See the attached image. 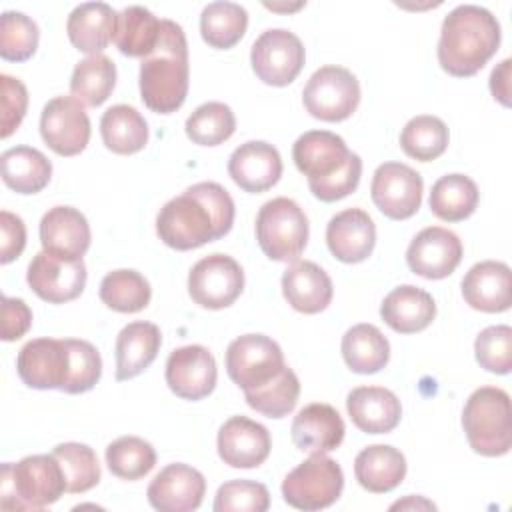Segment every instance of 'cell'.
I'll use <instances>...</instances> for the list:
<instances>
[{
	"mask_svg": "<svg viewBox=\"0 0 512 512\" xmlns=\"http://www.w3.org/2000/svg\"><path fill=\"white\" fill-rule=\"evenodd\" d=\"M360 176H362V160L356 152H352L348 162L338 172H334L332 176H328L324 180L308 182V188L318 200L336 202V200L346 198L348 194H352L358 188Z\"/></svg>",
	"mask_w": 512,
	"mask_h": 512,
	"instance_id": "681fc988",
	"label": "cell"
},
{
	"mask_svg": "<svg viewBox=\"0 0 512 512\" xmlns=\"http://www.w3.org/2000/svg\"><path fill=\"white\" fill-rule=\"evenodd\" d=\"M162 344L160 328L136 320L126 324L116 338V380H130L142 374L158 356Z\"/></svg>",
	"mask_w": 512,
	"mask_h": 512,
	"instance_id": "f546056e",
	"label": "cell"
},
{
	"mask_svg": "<svg viewBox=\"0 0 512 512\" xmlns=\"http://www.w3.org/2000/svg\"><path fill=\"white\" fill-rule=\"evenodd\" d=\"M290 432L298 450L310 454H326L342 444L346 426L334 406L314 402L304 406L294 416Z\"/></svg>",
	"mask_w": 512,
	"mask_h": 512,
	"instance_id": "d4e9b609",
	"label": "cell"
},
{
	"mask_svg": "<svg viewBox=\"0 0 512 512\" xmlns=\"http://www.w3.org/2000/svg\"><path fill=\"white\" fill-rule=\"evenodd\" d=\"M248 28V12L244 6L228 0L210 2L200 14V34L212 48L226 50L240 42Z\"/></svg>",
	"mask_w": 512,
	"mask_h": 512,
	"instance_id": "8d00e7d4",
	"label": "cell"
},
{
	"mask_svg": "<svg viewBox=\"0 0 512 512\" xmlns=\"http://www.w3.org/2000/svg\"><path fill=\"white\" fill-rule=\"evenodd\" d=\"M40 40L38 24L24 12L6 10L0 18V56L10 62L28 60Z\"/></svg>",
	"mask_w": 512,
	"mask_h": 512,
	"instance_id": "f6af8a7d",
	"label": "cell"
},
{
	"mask_svg": "<svg viewBox=\"0 0 512 512\" xmlns=\"http://www.w3.org/2000/svg\"><path fill=\"white\" fill-rule=\"evenodd\" d=\"M118 12L106 2L78 4L66 22V32L72 46L84 54H102L114 40Z\"/></svg>",
	"mask_w": 512,
	"mask_h": 512,
	"instance_id": "83f0119b",
	"label": "cell"
},
{
	"mask_svg": "<svg viewBox=\"0 0 512 512\" xmlns=\"http://www.w3.org/2000/svg\"><path fill=\"white\" fill-rule=\"evenodd\" d=\"M206 480L196 468L176 462L162 468L148 484L146 496L160 512H192L202 504Z\"/></svg>",
	"mask_w": 512,
	"mask_h": 512,
	"instance_id": "ac0fdd59",
	"label": "cell"
},
{
	"mask_svg": "<svg viewBox=\"0 0 512 512\" xmlns=\"http://www.w3.org/2000/svg\"><path fill=\"white\" fill-rule=\"evenodd\" d=\"M282 294L302 314H318L332 302L330 276L310 260H296L282 274Z\"/></svg>",
	"mask_w": 512,
	"mask_h": 512,
	"instance_id": "4316f807",
	"label": "cell"
},
{
	"mask_svg": "<svg viewBox=\"0 0 512 512\" xmlns=\"http://www.w3.org/2000/svg\"><path fill=\"white\" fill-rule=\"evenodd\" d=\"M152 288L148 280L130 268L108 272L100 282V300L122 314H134L148 306Z\"/></svg>",
	"mask_w": 512,
	"mask_h": 512,
	"instance_id": "f35d334b",
	"label": "cell"
},
{
	"mask_svg": "<svg viewBox=\"0 0 512 512\" xmlns=\"http://www.w3.org/2000/svg\"><path fill=\"white\" fill-rule=\"evenodd\" d=\"M116 86V66L106 54H94L74 66L70 94L84 106H100Z\"/></svg>",
	"mask_w": 512,
	"mask_h": 512,
	"instance_id": "74e56055",
	"label": "cell"
},
{
	"mask_svg": "<svg viewBox=\"0 0 512 512\" xmlns=\"http://www.w3.org/2000/svg\"><path fill=\"white\" fill-rule=\"evenodd\" d=\"M2 88V120H0V136L8 138L24 120L28 108V90L26 86L8 74L0 76Z\"/></svg>",
	"mask_w": 512,
	"mask_h": 512,
	"instance_id": "f907efd6",
	"label": "cell"
},
{
	"mask_svg": "<svg viewBox=\"0 0 512 512\" xmlns=\"http://www.w3.org/2000/svg\"><path fill=\"white\" fill-rule=\"evenodd\" d=\"M256 240L270 260L296 262L308 242L304 210L284 196L264 202L256 216Z\"/></svg>",
	"mask_w": 512,
	"mask_h": 512,
	"instance_id": "8992f818",
	"label": "cell"
},
{
	"mask_svg": "<svg viewBox=\"0 0 512 512\" xmlns=\"http://www.w3.org/2000/svg\"><path fill=\"white\" fill-rule=\"evenodd\" d=\"M188 42L180 24L162 20L156 50L140 62L142 102L158 114L176 112L188 94Z\"/></svg>",
	"mask_w": 512,
	"mask_h": 512,
	"instance_id": "3957f363",
	"label": "cell"
},
{
	"mask_svg": "<svg viewBox=\"0 0 512 512\" xmlns=\"http://www.w3.org/2000/svg\"><path fill=\"white\" fill-rule=\"evenodd\" d=\"M498 46L500 24L496 16L482 6L460 4L442 22L438 62L450 76H474L496 54Z\"/></svg>",
	"mask_w": 512,
	"mask_h": 512,
	"instance_id": "7a4b0ae2",
	"label": "cell"
},
{
	"mask_svg": "<svg viewBox=\"0 0 512 512\" xmlns=\"http://www.w3.org/2000/svg\"><path fill=\"white\" fill-rule=\"evenodd\" d=\"M90 224L72 206H54L40 220L42 250L60 260H82L90 248Z\"/></svg>",
	"mask_w": 512,
	"mask_h": 512,
	"instance_id": "ffe728a7",
	"label": "cell"
},
{
	"mask_svg": "<svg viewBox=\"0 0 512 512\" xmlns=\"http://www.w3.org/2000/svg\"><path fill=\"white\" fill-rule=\"evenodd\" d=\"M354 476L368 492H390L406 476V458L398 448L388 444L366 446L354 460Z\"/></svg>",
	"mask_w": 512,
	"mask_h": 512,
	"instance_id": "4dcf8cb0",
	"label": "cell"
},
{
	"mask_svg": "<svg viewBox=\"0 0 512 512\" xmlns=\"http://www.w3.org/2000/svg\"><path fill=\"white\" fill-rule=\"evenodd\" d=\"M342 358L356 374H376L390 360V342L374 324H356L342 336Z\"/></svg>",
	"mask_w": 512,
	"mask_h": 512,
	"instance_id": "d6a6232c",
	"label": "cell"
},
{
	"mask_svg": "<svg viewBox=\"0 0 512 512\" xmlns=\"http://www.w3.org/2000/svg\"><path fill=\"white\" fill-rule=\"evenodd\" d=\"M476 362L492 374H508L512 368V328L496 324L484 328L474 342Z\"/></svg>",
	"mask_w": 512,
	"mask_h": 512,
	"instance_id": "bcb514c9",
	"label": "cell"
},
{
	"mask_svg": "<svg viewBox=\"0 0 512 512\" xmlns=\"http://www.w3.org/2000/svg\"><path fill=\"white\" fill-rule=\"evenodd\" d=\"M462 296L466 304L480 312H506L512 304L510 266L498 260L474 264L462 278Z\"/></svg>",
	"mask_w": 512,
	"mask_h": 512,
	"instance_id": "cb8c5ba5",
	"label": "cell"
},
{
	"mask_svg": "<svg viewBox=\"0 0 512 512\" xmlns=\"http://www.w3.org/2000/svg\"><path fill=\"white\" fill-rule=\"evenodd\" d=\"M298 396H300V382L294 370L288 368V364L268 384L256 390L244 392L246 404L268 418H284L286 414H290L298 402Z\"/></svg>",
	"mask_w": 512,
	"mask_h": 512,
	"instance_id": "b9f144b4",
	"label": "cell"
},
{
	"mask_svg": "<svg viewBox=\"0 0 512 512\" xmlns=\"http://www.w3.org/2000/svg\"><path fill=\"white\" fill-rule=\"evenodd\" d=\"M70 348L66 338H34L16 358L20 380L36 390H62L70 380Z\"/></svg>",
	"mask_w": 512,
	"mask_h": 512,
	"instance_id": "4fadbf2b",
	"label": "cell"
},
{
	"mask_svg": "<svg viewBox=\"0 0 512 512\" xmlns=\"http://www.w3.org/2000/svg\"><path fill=\"white\" fill-rule=\"evenodd\" d=\"M344 488V474L336 460L326 454H312L298 464L282 482L284 500L304 512H314L332 506Z\"/></svg>",
	"mask_w": 512,
	"mask_h": 512,
	"instance_id": "52a82bcc",
	"label": "cell"
},
{
	"mask_svg": "<svg viewBox=\"0 0 512 512\" xmlns=\"http://www.w3.org/2000/svg\"><path fill=\"white\" fill-rule=\"evenodd\" d=\"M350 154L344 138L328 130H308L292 146L294 164L308 182L332 176L348 162Z\"/></svg>",
	"mask_w": 512,
	"mask_h": 512,
	"instance_id": "603a6c76",
	"label": "cell"
},
{
	"mask_svg": "<svg viewBox=\"0 0 512 512\" xmlns=\"http://www.w3.org/2000/svg\"><path fill=\"white\" fill-rule=\"evenodd\" d=\"M448 126L438 116L420 114L406 122L400 132L402 150L420 162H430L442 156L448 148Z\"/></svg>",
	"mask_w": 512,
	"mask_h": 512,
	"instance_id": "ab89813d",
	"label": "cell"
},
{
	"mask_svg": "<svg viewBox=\"0 0 512 512\" xmlns=\"http://www.w3.org/2000/svg\"><path fill=\"white\" fill-rule=\"evenodd\" d=\"M244 290V270L228 254H210L198 260L188 274L190 298L208 310H222Z\"/></svg>",
	"mask_w": 512,
	"mask_h": 512,
	"instance_id": "30bf717a",
	"label": "cell"
},
{
	"mask_svg": "<svg viewBox=\"0 0 512 512\" xmlns=\"http://www.w3.org/2000/svg\"><path fill=\"white\" fill-rule=\"evenodd\" d=\"M382 320L398 334H414L428 328L436 316L434 298L412 284L394 288L380 304Z\"/></svg>",
	"mask_w": 512,
	"mask_h": 512,
	"instance_id": "f1b7e54d",
	"label": "cell"
},
{
	"mask_svg": "<svg viewBox=\"0 0 512 512\" xmlns=\"http://www.w3.org/2000/svg\"><path fill=\"white\" fill-rule=\"evenodd\" d=\"M478 186L464 174H446L430 190V210L446 222H460L474 214L478 206Z\"/></svg>",
	"mask_w": 512,
	"mask_h": 512,
	"instance_id": "d590c367",
	"label": "cell"
},
{
	"mask_svg": "<svg viewBox=\"0 0 512 512\" xmlns=\"http://www.w3.org/2000/svg\"><path fill=\"white\" fill-rule=\"evenodd\" d=\"M228 174L244 192L260 194L282 176L280 152L262 140L244 142L230 154Z\"/></svg>",
	"mask_w": 512,
	"mask_h": 512,
	"instance_id": "44dd1931",
	"label": "cell"
},
{
	"mask_svg": "<svg viewBox=\"0 0 512 512\" xmlns=\"http://www.w3.org/2000/svg\"><path fill=\"white\" fill-rule=\"evenodd\" d=\"M266 8H270V10H298V8H302L304 4L302 2H298V4H294V6H278V4H264Z\"/></svg>",
	"mask_w": 512,
	"mask_h": 512,
	"instance_id": "9f6ffc18",
	"label": "cell"
},
{
	"mask_svg": "<svg viewBox=\"0 0 512 512\" xmlns=\"http://www.w3.org/2000/svg\"><path fill=\"white\" fill-rule=\"evenodd\" d=\"M390 508H392V510H396V508H428V510H434L436 506H434L432 502L424 500V498H414V496H410V498H406V500L394 502Z\"/></svg>",
	"mask_w": 512,
	"mask_h": 512,
	"instance_id": "11a10c76",
	"label": "cell"
},
{
	"mask_svg": "<svg viewBox=\"0 0 512 512\" xmlns=\"http://www.w3.org/2000/svg\"><path fill=\"white\" fill-rule=\"evenodd\" d=\"M70 348V380L64 388L66 394H82L92 390L102 376L100 352L86 340L66 338Z\"/></svg>",
	"mask_w": 512,
	"mask_h": 512,
	"instance_id": "c3c4849f",
	"label": "cell"
},
{
	"mask_svg": "<svg viewBox=\"0 0 512 512\" xmlns=\"http://www.w3.org/2000/svg\"><path fill=\"white\" fill-rule=\"evenodd\" d=\"M2 508L14 498L10 510H40L60 500L66 478L54 454H34L20 462L2 464Z\"/></svg>",
	"mask_w": 512,
	"mask_h": 512,
	"instance_id": "5b68a950",
	"label": "cell"
},
{
	"mask_svg": "<svg viewBox=\"0 0 512 512\" xmlns=\"http://www.w3.org/2000/svg\"><path fill=\"white\" fill-rule=\"evenodd\" d=\"M106 464L122 480H140L154 468L156 452L144 438L120 436L108 444Z\"/></svg>",
	"mask_w": 512,
	"mask_h": 512,
	"instance_id": "7bdbcfd3",
	"label": "cell"
},
{
	"mask_svg": "<svg viewBox=\"0 0 512 512\" xmlns=\"http://www.w3.org/2000/svg\"><path fill=\"white\" fill-rule=\"evenodd\" d=\"M32 326V310L22 298L2 296V340L22 338Z\"/></svg>",
	"mask_w": 512,
	"mask_h": 512,
	"instance_id": "816d5d0a",
	"label": "cell"
},
{
	"mask_svg": "<svg viewBox=\"0 0 512 512\" xmlns=\"http://www.w3.org/2000/svg\"><path fill=\"white\" fill-rule=\"evenodd\" d=\"M40 136L60 156L80 154L90 140V118L74 96H56L42 108Z\"/></svg>",
	"mask_w": 512,
	"mask_h": 512,
	"instance_id": "5bb4252c",
	"label": "cell"
},
{
	"mask_svg": "<svg viewBox=\"0 0 512 512\" xmlns=\"http://www.w3.org/2000/svg\"><path fill=\"white\" fill-rule=\"evenodd\" d=\"M346 410L354 426L366 434H388L402 418L398 396L382 386H358L346 398Z\"/></svg>",
	"mask_w": 512,
	"mask_h": 512,
	"instance_id": "484cf974",
	"label": "cell"
},
{
	"mask_svg": "<svg viewBox=\"0 0 512 512\" xmlns=\"http://www.w3.org/2000/svg\"><path fill=\"white\" fill-rule=\"evenodd\" d=\"M422 190V176L402 162L380 164L370 184L372 202L392 220H406L414 216L422 204Z\"/></svg>",
	"mask_w": 512,
	"mask_h": 512,
	"instance_id": "7c38bea8",
	"label": "cell"
},
{
	"mask_svg": "<svg viewBox=\"0 0 512 512\" xmlns=\"http://www.w3.org/2000/svg\"><path fill=\"white\" fill-rule=\"evenodd\" d=\"M216 446L224 464L232 468H256L268 458L272 438L260 422L246 416H232L220 426Z\"/></svg>",
	"mask_w": 512,
	"mask_h": 512,
	"instance_id": "d6986e66",
	"label": "cell"
},
{
	"mask_svg": "<svg viewBox=\"0 0 512 512\" xmlns=\"http://www.w3.org/2000/svg\"><path fill=\"white\" fill-rule=\"evenodd\" d=\"M462 428L474 452L494 458L512 448L510 396L498 386L476 388L462 410Z\"/></svg>",
	"mask_w": 512,
	"mask_h": 512,
	"instance_id": "277c9868",
	"label": "cell"
},
{
	"mask_svg": "<svg viewBox=\"0 0 512 512\" xmlns=\"http://www.w3.org/2000/svg\"><path fill=\"white\" fill-rule=\"evenodd\" d=\"M2 180L18 194H36L48 186L52 176L50 160L32 146H14L0 156Z\"/></svg>",
	"mask_w": 512,
	"mask_h": 512,
	"instance_id": "1f68e13d",
	"label": "cell"
},
{
	"mask_svg": "<svg viewBox=\"0 0 512 512\" xmlns=\"http://www.w3.org/2000/svg\"><path fill=\"white\" fill-rule=\"evenodd\" d=\"M86 276L88 274L82 260L68 262L42 250L28 264L26 282L44 302L64 304L82 294Z\"/></svg>",
	"mask_w": 512,
	"mask_h": 512,
	"instance_id": "2e32d148",
	"label": "cell"
},
{
	"mask_svg": "<svg viewBox=\"0 0 512 512\" xmlns=\"http://www.w3.org/2000/svg\"><path fill=\"white\" fill-rule=\"evenodd\" d=\"M284 366L282 348L264 334L238 336L226 348V372L242 392L268 384Z\"/></svg>",
	"mask_w": 512,
	"mask_h": 512,
	"instance_id": "9c48e42d",
	"label": "cell"
},
{
	"mask_svg": "<svg viewBox=\"0 0 512 512\" xmlns=\"http://www.w3.org/2000/svg\"><path fill=\"white\" fill-rule=\"evenodd\" d=\"M268 506V488L254 480H228L214 498L216 512H266Z\"/></svg>",
	"mask_w": 512,
	"mask_h": 512,
	"instance_id": "7dc6e473",
	"label": "cell"
},
{
	"mask_svg": "<svg viewBox=\"0 0 512 512\" xmlns=\"http://www.w3.org/2000/svg\"><path fill=\"white\" fill-rule=\"evenodd\" d=\"M52 454L62 466L66 478V492L82 494L92 490L100 482V464L96 452L88 444L64 442L58 444Z\"/></svg>",
	"mask_w": 512,
	"mask_h": 512,
	"instance_id": "ee69618b",
	"label": "cell"
},
{
	"mask_svg": "<svg viewBox=\"0 0 512 512\" xmlns=\"http://www.w3.org/2000/svg\"><path fill=\"white\" fill-rule=\"evenodd\" d=\"M216 378V360L206 346H180L172 350L166 360V384L178 398H206L214 390Z\"/></svg>",
	"mask_w": 512,
	"mask_h": 512,
	"instance_id": "e0dca14e",
	"label": "cell"
},
{
	"mask_svg": "<svg viewBox=\"0 0 512 512\" xmlns=\"http://www.w3.org/2000/svg\"><path fill=\"white\" fill-rule=\"evenodd\" d=\"M462 254V240L452 230L428 226L412 238L406 250V262L414 274L428 280H440L458 268Z\"/></svg>",
	"mask_w": 512,
	"mask_h": 512,
	"instance_id": "9a60e30c",
	"label": "cell"
},
{
	"mask_svg": "<svg viewBox=\"0 0 512 512\" xmlns=\"http://www.w3.org/2000/svg\"><path fill=\"white\" fill-rule=\"evenodd\" d=\"M234 200L216 182H198L168 200L156 216V234L174 250H194L230 232Z\"/></svg>",
	"mask_w": 512,
	"mask_h": 512,
	"instance_id": "6da1fadb",
	"label": "cell"
},
{
	"mask_svg": "<svg viewBox=\"0 0 512 512\" xmlns=\"http://www.w3.org/2000/svg\"><path fill=\"white\" fill-rule=\"evenodd\" d=\"M326 244L334 258L346 264L366 260L376 244V226L362 208H346L330 218L326 226Z\"/></svg>",
	"mask_w": 512,
	"mask_h": 512,
	"instance_id": "7402d4cb",
	"label": "cell"
},
{
	"mask_svg": "<svg viewBox=\"0 0 512 512\" xmlns=\"http://www.w3.org/2000/svg\"><path fill=\"white\" fill-rule=\"evenodd\" d=\"M302 102L310 116L324 122L350 118L360 104L358 78L342 66H322L306 82Z\"/></svg>",
	"mask_w": 512,
	"mask_h": 512,
	"instance_id": "ba28073f",
	"label": "cell"
},
{
	"mask_svg": "<svg viewBox=\"0 0 512 512\" xmlns=\"http://www.w3.org/2000/svg\"><path fill=\"white\" fill-rule=\"evenodd\" d=\"M160 24L162 20H158L148 8L126 6L118 12L114 44L124 56L146 58L160 42Z\"/></svg>",
	"mask_w": 512,
	"mask_h": 512,
	"instance_id": "836d02e7",
	"label": "cell"
},
{
	"mask_svg": "<svg viewBox=\"0 0 512 512\" xmlns=\"http://www.w3.org/2000/svg\"><path fill=\"white\" fill-rule=\"evenodd\" d=\"M510 66H512V60L506 58L490 74L492 96L504 106H510Z\"/></svg>",
	"mask_w": 512,
	"mask_h": 512,
	"instance_id": "db71d44e",
	"label": "cell"
},
{
	"mask_svg": "<svg viewBox=\"0 0 512 512\" xmlns=\"http://www.w3.org/2000/svg\"><path fill=\"white\" fill-rule=\"evenodd\" d=\"M102 142L114 154H136L148 144L144 116L128 104L110 106L100 118Z\"/></svg>",
	"mask_w": 512,
	"mask_h": 512,
	"instance_id": "e575fe53",
	"label": "cell"
},
{
	"mask_svg": "<svg viewBox=\"0 0 512 512\" xmlns=\"http://www.w3.org/2000/svg\"><path fill=\"white\" fill-rule=\"evenodd\" d=\"M0 234H2V244H0V262L8 264L16 260L26 246V226L24 220L18 214H12L8 210L0 212Z\"/></svg>",
	"mask_w": 512,
	"mask_h": 512,
	"instance_id": "f5cc1de1",
	"label": "cell"
},
{
	"mask_svg": "<svg viewBox=\"0 0 512 512\" xmlns=\"http://www.w3.org/2000/svg\"><path fill=\"white\" fill-rule=\"evenodd\" d=\"M306 60L302 40L284 28L262 32L252 44L250 62L254 74L270 86H288L296 80Z\"/></svg>",
	"mask_w": 512,
	"mask_h": 512,
	"instance_id": "8fae6325",
	"label": "cell"
},
{
	"mask_svg": "<svg viewBox=\"0 0 512 512\" xmlns=\"http://www.w3.org/2000/svg\"><path fill=\"white\" fill-rule=\"evenodd\" d=\"M184 130L194 144L218 146L234 134L236 118L228 104L204 102L186 118Z\"/></svg>",
	"mask_w": 512,
	"mask_h": 512,
	"instance_id": "60d3db41",
	"label": "cell"
}]
</instances>
